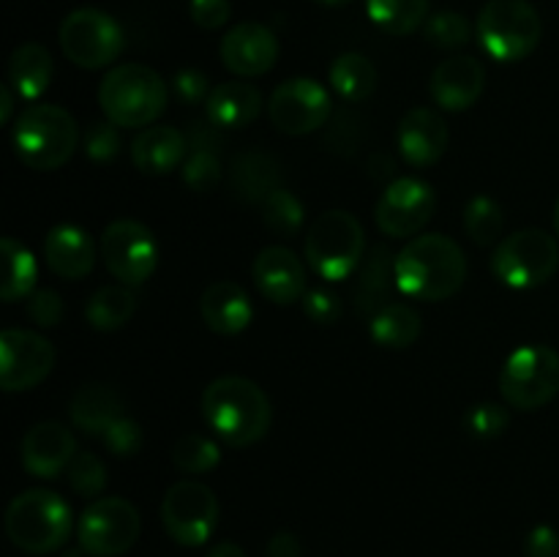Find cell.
Wrapping results in <instances>:
<instances>
[{"mask_svg": "<svg viewBox=\"0 0 559 557\" xmlns=\"http://www.w3.org/2000/svg\"><path fill=\"white\" fill-rule=\"evenodd\" d=\"M467 278V257L462 246L442 233L418 235L396 254V287L407 298L448 300Z\"/></svg>", "mask_w": 559, "mask_h": 557, "instance_id": "1", "label": "cell"}, {"mask_svg": "<svg viewBox=\"0 0 559 557\" xmlns=\"http://www.w3.org/2000/svg\"><path fill=\"white\" fill-rule=\"evenodd\" d=\"M202 415L218 440L233 448L260 442L271 429V399L257 382L227 375L213 380L202 393Z\"/></svg>", "mask_w": 559, "mask_h": 557, "instance_id": "2", "label": "cell"}, {"mask_svg": "<svg viewBox=\"0 0 559 557\" xmlns=\"http://www.w3.org/2000/svg\"><path fill=\"white\" fill-rule=\"evenodd\" d=\"M169 87L158 71L142 63H123L109 69L98 87L107 120L120 129H145L167 109Z\"/></svg>", "mask_w": 559, "mask_h": 557, "instance_id": "3", "label": "cell"}, {"mask_svg": "<svg viewBox=\"0 0 559 557\" xmlns=\"http://www.w3.org/2000/svg\"><path fill=\"white\" fill-rule=\"evenodd\" d=\"M11 142H14L16 158L25 167L38 169V173H52L74 156L80 129H76L74 115L66 112L63 107L31 104L16 118Z\"/></svg>", "mask_w": 559, "mask_h": 557, "instance_id": "4", "label": "cell"}, {"mask_svg": "<svg viewBox=\"0 0 559 557\" xmlns=\"http://www.w3.org/2000/svg\"><path fill=\"white\" fill-rule=\"evenodd\" d=\"M5 535L27 555L63 549L71 535V508L49 489H27L5 508Z\"/></svg>", "mask_w": 559, "mask_h": 557, "instance_id": "5", "label": "cell"}, {"mask_svg": "<svg viewBox=\"0 0 559 557\" xmlns=\"http://www.w3.org/2000/svg\"><path fill=\"white\" fill-rule=\"evenodd\" d=\"M478 44L497 63L533 55L544 38V20L530 0H489L478 14Z\"/></svg>", "mask_w": 559, "mask_h": 557, "instance_id": "6", "label": "cell"}, {"mask_svg": "<svg viewBox=\"0 0 559 557\" xmlns=\"http://www.w3.org/2000/svg\"><path fill=\"white\" fill-rule=\"evenodd\" d=\"M366 257L364 224L347 211H325L306 233V260L317 276L344 282Z\"/></svg>", "mask_w": 559, "mask_h": 557, "instance_id": "7", "label": "cell"}, {"mask_svg": "<svg viewBox=\"0 0 559 557\" xmlns=\"http://www.w3.org/2000/svg\"><path fill=\"white\" fill-rule=\"evenodd\" d=\"M559 268V246L546 229H519L502 238L491 257V271L513 289H535L549 282Z\"/></svg>", "mask_w": 559, "mask_h": 557, "instance_id": "8", "label": "cell"}, {"mask_svg": "<svg viewBox=\"0 0 559 557\" xmlns=\"http://www.w3.org/2000/svg\"><path fill=\"white\" fill-rule=\"evenodd\" d=\"M58 42L66 58L87 71L115 63L126 47L123 27L118 25V20L102 9H91V5L74 9L60 22Z\"/></svg>", "mask_w": 559, "mask_h": 557, "instance_id": "9", "label": "cell"}, {"mask_svg": "<svg viewBox=\"0 0 559 557\" xmlns=\"http://www.w3.org/2000/svg\"><path fill=\"white\" fill-rule=\"evenodd\" d=\"M500 391L511 407L533 413L559 393V353L544 344L519 347L508 355L500 375Z\"/></svg>", "mask_w": 559, "mask_h": 557, "instance_id": "10", "label": "cell"}, {"mask_svg": "<svg viewBox=\"0 0 559 557\" xmlns=\"http://www.w3.org/2000/svg\"><path fill=\"white\" fill-rule=\"evenodd\" d=\"M142 530L140 511L123 497H98L82 511L76 524L80 549L93 557L126 555Z\"/></svg>", "mask_w": 559, "mask_h": 557, "instance_id": "11", "label": "cell"}, {"mask_svg": "<svg viewBox=\"0 0 559 557\" xmlns=\"http://www.w3.org/2000/svg\"><path fill=\"white\" fill-rule=\"evenodd\" d=\"M164 530L180 546H202L218 524V500L202 481H178L162 500Z\"/></svg>", "mask_w": 559, "mask_h": 557, "instance_id": "12", "label": "cell"}, {"mask_svg": "<svg viewBox=\"0 0 559 557\" xmlns=\"http://www.w3.org/2000/svg\"><path fill=\"white\" fill-rule=\"evenodd\" d=\"M102 257L107 271L118 282L136 287L147 282L156 271L158 246L151 229L134 218H120L112 222L102 235Z\"/></svg>", "mask_w": 559, "mask_h": 557, "instance_id": "13", "label": "cell"}, {"mask_svg": "<svg viewBox=\"0 0 559 557\" xmlns=\"http://www.w3.org/2000/svg\"><path fill=\"white\" fill-rule=\"evenodd\" d=\"M333 112L331 93L311 76H293L273 91L267 102L271 123L284 134H311L328 123Z\"/></svg>", "mask_w": 559, "mask_h": 557, "instance_id": "14", "label": "cell"}, {"mask_svg": "<svg viewBox=\"0 0 559 557\" xmlns=\"http://www.w3.org/2000/svg\"><path fill=\"white\" fill-rule=\"evenodd\" d=\"M437 211V194L426 180L396 178L377 202V227L391 238H415Z\"/></svg>", "mask_w": 559, "mask_h": 557, "instance_id": "15", "label": "cell"}, {"mask_svg": "<svg viewBox=\"0 0 559 557\" xmlns=\"http://www.w3.org/2000/svg\"><path fill=\"white\" fill-rule=\"evenodd\" d=\"M55 366V347L41 333L9 328L0 336V386L3 391H31Z\"/></svg>", "mask_w": 559, "mask_h": 557, "instance_id": "16", "label": "cell"}, {"mask_svg": "<svg viewBox=\"0 0 559 557\" xmlns=\"http://www.w3.org/2000/svg\"><path fill=\"white\" fill-rule=\"evenodd\" d=\"M222 60L233 74L262 76L276 66L278 38L260 22H240L222 38Z\"/></svg>", "mask_w": 559, "mask_h": 557, "instance_id": "17", "label": "cell"}, {"mask_svg": "<svg viewBox=\"0 0 559 557\" xmlns=\"http://www.w3.org/2000/svg\"><path fill=\"white\" fill-rule=\"evenodd\" d=\"M22 467L33 478H58L63 470H69L71 459L76 457V440L63 424L58 420H44L27 429L22 437Z\"/></svg>", "mask_w": 559, "mask_h": 557, "instance_id": "18", "label": "cell"}, {"mask_svg": "<svg viewBox=\"0 0 559 557\" xmlns=\"http://www.w3.org/2000/svg\"><path fill=\"white\" fill-rule=\"evenodd\" d=\"M486 71L473 55H451L431 74V98L448 112H464L484 93Z\"/></svg>", "mask_w": 559, "mask_h": 557, "instance_id": "19", "label": "cell"}, {"mask_svg": "<svg viewBox=\"0 0 559 557\" xmlns=\"http://www.w3.org/2000/svg\"><path fill=\"white\" fill-rule=\"evenodd\" d=\"M254 284L271 304L289 306L304 300L306 268L295 251L284 246H267L254 260Z\"/></svg>", "mask_w": 559, "mask_h": 557, "instance_id": "20", "label": "cell"}, {"mask_svg": "<svg viewBox=\"0 0 559 557\" xmlns=\"http://www.w3.org/2000/svg\"><path fill=\"white\" fill-rule=\"evenodd\" d=\"M448 123L429 107H415L399 123V151L413 167H431L448 151Z\"/></svg>", "mask_w": 559, "mask_h": 557, "instance_id": "21", "label": "cell"}, {"mask_svg": "<svg viewBox=\"0 0 559 557\" xmlns=\"http://www.w3.org/2000/svg\"><path fill=\"white\" fill-rule=\"evenodd\" d=\"M44 260L49 271L58 273L60 278L76 282V278H85L96 265V246L85 229L74 224H58L44 238Z\"/></svg>", "mask_w": 559, "mask_h": 557, "instance_id": "22", "label": "cell"}, {"mask_svg": "<svg viewBox=\"0 0 559 557\" xmlns=\"http://www.w3.org/2000/svg\"><path fill=\"white\" fill-rule=\"evenodd\" d=\"M189 156V137L175 126H147L131 142V162L142 175H167Z\"/></svg>", "mask_w": 559, "mask_h": 557, "instance_id": "23", "label": "cell"}, {"mask_svg": "<svg viewBox=\"0 0 559 557\" xmlns=\"http://www.w3.org/2000/svg\"><path fill=\"white\" fill-rule=\"evenodd\" d=\"M200 315L213 333L235 336L246 331L254 317L246 289L235 282H213L200 298Z\"/></svg>", "mask_w": 559, "mask_h": 557, "instance_id": "24", "label": "cell"}, {"mask_svg": "<svg viewBox=\"0 0 559 557\" xmlns=\"http://www.w3.org/2000/svg\"><path fill=\"white\" fill-rule=\"evenodd\" d=\"M396 284V257L382 244L371 246L364 257L358 284H355V311L360 317H374L382 306L391 304V289Z\"/></svg>", "mask_w": 559, "mask_h": 557, "instance_id": "25", "label": "cell"}, {"mask_svg": "<svg viewBox=\"0 0 559 557\" xmlns=\"http://www.w3.org/2000/svg\"><path fill=\"white\" fill-rule=\"evenodd\" d=\"M207 120L218 129H246L262 112V93L251 82H224L213 87L205 102Z\"/></svg>", "mask_w": 559, "mask_h": 557, "instance_id": "26", "label": "cell"}, {"mask_svg": "<svg viewBox=\"0 0 559 557\" xmlns=\"http://www.w3.org/2000/svg\"><path fill=\"white\" fill-rule=\"evenodd\" d=\"M189 156L183 164V180L191 191H213L222 180V158H218L216 147L222 145L218 137V126L207 123H191L189 129Z\"/></svg>", "mask_w": 559, "mask_h": 557, "instance_id": "27", "label": "cell"}, {"mask_svg": "<svg viewBox=\"0 0 559 557\" xmlns=\"http://www.w3.org/2000/svg\"><path fill=\"white\" fill-rule=\"evenodd\" d=\"M229 180L240 200L265 202L276 189H282V164L267 151H246L235 156Z\"/></svg>", "mask_w": 559, "mask_h": 557, "instance_id": "28", "label": "cell"}, {"mask_svg": "<svg viewBox=\"0 0 559 557\" xmlns=\"http://www.w3.org/2000/svg\"><path fill=\"white\" fill-rule=\"evenodd\" d=\"M123 399L115 388L109 386H82L80 391L71 396V420L80 431L91 437H104V431L123 418Z\"/></svg>", "mask_w": 559, "mask_h": 557, "instance_id": "29", "label": "cell"}, {"mask_svg": "<svg viewBox=\"0 0 559 557\" xmlns=\"http://www.w3.org/2000/svg\"><path fill=\"white\" fill-rule=\"evenodd\" d=\"M52 82V55L38 42H25L9 58V85L16 96L36 102Z\"/></svg>", "mask_w": 559, "mask_h": 557, "instance_id": "30", "label": "cell"}, {"mask_svg": "<svg viewBox=\"0 0 559 557\" xmlns=\"http://www.w3.org/2000/svg\"><path fill=\"white\" fill-rule=\"evenodd\" d=\"M369 333L380 347L404 349L420 336V315L409 304L391 300L371 317Z\"/></svg>", "mask_w": 559, "mask_h": 557, "instance_id": "31", "label": "cell"}, {"mask_svg": "<svg viewBox=\"0 0 559 557\" xmlns=\"http://www.w3.org/2000/svg\"><path fill=\"white\" fill-rule=\"evenodd\" d=\"M431 0H366V14L388 36H409L426 25Z\"/></svg>", "mask_w": 559, "mask_h": 557, "instance_id": "32", "label": "cell"}, {"mask_svg": "<svg viewBox=\"0 0 559 557\" xmlns=\"http://www.w3.org/2000/svg\"><path fill=\"white\" fill-rule=\"evenodd\" d=\"M136 295L129 284H107L91 295L85 306V317L96 331H118L134 317Z\"/></svg>", "mask_w": 559, "mask_h": 557, "instance_id": "33", "label": "cell"}, {"mask_svg": "<svg viewBox=\"0 0 559 557\" xmlns=\"http://www.w3.org/2000/svg\"><path fill=\"white\" fill-rule=\"evenodd\" d=\"M331 87L344 98V102H364L374 93L377 87V69L366 55L360 52H344L333 60L331 71Z\"/></svg>", "mask_w": 559, "mask_h": 557, "instance_id": "34", "label": "cell"}, {"mask_svg": "<svg viewBox=\"0 0 559 557\" xmlns=\"http://www.w3.org/2000/svg\"><path fill=\"white\" fill-rule=\"evenodd\" d=\"M3 284H0V298L5 304H14V300L27 298L36 289L38 278V265L36 257L14 238H3Z\"/></svg>", "mask_w": 559, "mask_h": 557, "instance_id": "35", "label": "cell"}, {"mask_svg": "<svg viewBox=\"0 0 559 557\" xmlns=\"http://www.w3.org/2000/svg\"><path fill=\"white\" fill-rule=\"evenodd\" d=\"M506 227V213L502 205L491 197H473L464 208V229L478 246H491L500 240Z\"/></svg>", "mask_w": 559, "mask_h": 557, "instance_id": "36", "label": "cell"}, {"mask_svg": "<svg viewBox=\"0 0 559 557\" xmlns=\"http://www.w3.org/2000/svg\"><path fill=\"white\" fill-rule=\"evenodd\" d=\"M262 222L273 235L282 238H295L304 227V205L293 191L282 189L273 191L265 202H262Z\"/></svg>", "mask_w": 559, "mask_h": 557, "instance_id": "37", "label": "cell"}, {"mask_svg": "<svg viewBox=\"0 0 559 557\" xmlns=\"http://www.w3.org/2000/svg\"><path fill=\"white\" fill-rule=\"evenodd\" d=\"M173 462L175 467L183 470V473L189 475L207 473V470H213L218 462H222V451H218V446L211 440V437L189 431V435L175 440Z\"/></svg>", "mask_w": 559, "mask_h": 557, "instance_id": "38", "label": "cell"}, {"mask_svg": "<svg viewBox=\"0 0 559 557\" xmlns=\"http://www.w3.org/2000/svg\"><path fill=\"white\" fill-rule=\"evenodd\" d=\"M424 36L426 42L440 49H459L469 42L473 27H469L467 16L459 14V11H437L426 20Z\"/></svg>", "mask_w": 559, "mask_h": 557, "instance_id": "39", "label": "cell"}, {"mask_svg": "<svg viewBox=\"0 0 559 557\" xmlns=\"http://www.w3.org/2000/svg\"><path fill=\"white\" fill-rule=\"evenodd\" d=\"M66 478H69L71 489L82 497H98L107 486V467L98 457L93 453H80L71 459L69 470H66Z\"/></svg>", "mask_w": 559, "mask_h": 557, "instance_id": "40", "label": "cell"}, {"mask_svg": "<svg viewBox=\"0 0 559 557\" xmlns=\"http://www.w3.org/2000/svg\"><path fill=\"white\" fill-rule=\"evenodd\" d=\"M464 426L478 440H491V437H500L508 429V410H502L495 402L475 404L467 418H464Z\"/></svg>", "mask_w": 559, "mask_h": 557, "instance_id": "41", "label": "cell"}, {"mask_svg": "<svg viewBox=\"0 0 559 557\" xmlns=\"http://www.w3.org/2000/svg\"><path fill=\"white\" fill-rule=\"evenodd\" d=\"M104 446L115 453V457H136L142 448V426L134 418H118L102 437Z\"/></svg>", "mask_w": 559, "mask_h": 557, "instance_id": "42", "label": "cell"}, {"mask_svg": "<svg viewBox=\"0 0 559 557\" xmlns=\"http://www.w3.org/2000/svg\"><path fill=\"white\" fill-rule=\"evenodd\" d=\"M85 153L93 162H112L120 153V134L112 120L93 123L85 134Z\"/></svg>", "mask_w": 559, "mask_h": 557, "instance_id": "43", "label": "cell"}, {"mask_svg": "<svg viewBox=\"0 0 559 557\" xmlns=\"http://www.w3.org/2000/svg\"><path fill=\"white\" fill-rule=\"evenodd\" d=\"M304 311L317 325H333L342 317V298L333 289L311 287L304 295Z\"/></svg>", "mask_w": 559, "mask_h": 557, "instance_id": "44", "label": "cell"}, {"mask_svg": "<svg viewBox=\"0 0 559 557\" xmlns=\"http://www.w3.org/2000/svg\"><path fill=\"white\" fill-rule=\"evenodd\" d=\"M63 298H60L55 289H36L27 300V315L36 325L41 328H55L60 320H63Z\"/></svg>", "mask_w": 559, "mask_h": 557, "instance_id": "45", "label": "cell"}, {"mask_svg": "<svg viewBox=\"0 0 559 557\" xmlns=\"http://www.w3.org/2000/svg\"><path fill=\"white\" fill-rule=\"evenodd\" d=\"M189 14L202 31H218L229 22L233 5H229V0H191Z\"/></svg>", "mask_w": 559, "mask_h": 557, "instance_id": "46", "label": "cell"}, {"mask_svg": "<svg viewBox=\"0 0 559 557\" xmlns=\"http://www.w3.org/2000/svg\"><path fill=\"white\" fill-rule=\"evenodd\" d=\"M173 87L183 104H200V102H207V96H211L207 76L197 69H180L178 74H175Z\"/></svg>", "mask_w": 559, "mask_h": 557, "instance_id": "47", "label": "cell"}, {"mask_svg": "<svg viewBox=\"0 0 559 557\" xmlns=\"http://www.w3.org/2000/svg\"><path fill=\"white\" fill-rule=\"evenodd\" d=\"M524 555L527 557H559V535L549 524H538L524 538Z\"/></svg>", "mask_w": 559, "mask_h": 557, "instance_id": "48", "label": "cell"}, {"mask_svg": "<svg viewBox=\"0 0 559 557\" xmlns=\"http://www.w3.org/2000/svg\"><path fill=\"white\" fill-rule=\"evenodd\" d=\"M267 557H304V546H300L298 535L289 530H278L271 541H267Z\"/></svg>", "mask_w": 559, "mask_h": 557, "instance_id": "49", "label": "cell"}, {"mask_svg": "<svg viewBox=\"0 0 559 557\" xmlns=\"http://www.w3.org/2000/svg\"><path fill=\"white\" fill-rule=\"evenodd\" d=\"M369 173L374 175V178L388 180V178H393V173H396V162H393L388 153H374L369 162Z\"/></svg>", "mask_w": 559, "mask_h": 557, "instance_id": "50", "label": "cell"}, {"mask_svg": "<svg viewBox=\"0 0 559 557\" xmlns=\"http://www.w3.org/2000/svg\"><path fill=\"white\" fill-rule=\"evenodd\" d=\"M11 112H14V93L11 85L0 87V123H9Z\"/></svg>", "mask_w": 559, "mask_h": 557, "instance_id": "51", "label": "cell"}, {"mask_svg": "<svg viewBox=\"0 0 559 557\" xmlns=\"http://www.w3.org/2000/svg\"><path fill=\"white\" fill-rule=\"evenodd\" d=\"M205 557H246V552L240 549L238 544H233V541H222V544L213 546Z\"/></svg>", "mask_w": 559, "mask_h": 557, "instance_id": "52", "label": "cell"}, {"mask_svg": "<svg viewBox=\"0 0 559 557\" xmlns=\"http://www.w3.org/2000/svg\"><path fill=\"white\" fill-rule=\"evenodd\" d=\"M314 3H320V5H328V9H338V5H347L349 0H314Z\"/></svg>", "mask_w": 559, "mask_h": 557, "instance_id": "53", "label": "cell"}, {"mask_svg": "<svg viewBox=\"0 0 559 557\" xmlns=\"http://www.w3.org/2000/svg\"><path fill=\"white\" fill-rule=\"evenodd\" d=\"M555 229H557V238H559V200H557V208H555Z\"/></svg>", "mask_w": 559, "mask_h": 557, "instance_id": "54", "label": "cell"}]
</instances>
